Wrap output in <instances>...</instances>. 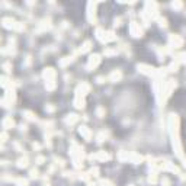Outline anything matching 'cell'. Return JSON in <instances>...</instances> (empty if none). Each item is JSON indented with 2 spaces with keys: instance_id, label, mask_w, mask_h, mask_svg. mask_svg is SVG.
<instances>
[{
  "instance_id": "1",
  "label": "cell",
  "mask_w": 186,
  "mask_h": 186,
  "mask_svg": "<svg viewBox=\"0 0 186 186\" xmlns=\"http://www.w3.org/2000/svg\"><path fill=\"white\" fill-rule=\"evenodd\" d=\"M143 12L146 15H148L151 19H156V18L159 16V7H157V5H156L154 2H147L146 9H144Z\"/></svg>"
},
{
  "instance_id": "2",
  "label": "cell",
  "mask_w": 186,
  "mask_h": 186,
  "mask_svg": "<svg viewBox=\"0 0 186 186\" xmlns=\"http://www.w3.org/2000/svg\"><path fill=\"white\" fill-rule=\"evenodd\" d=\"M129 32H131V35L135 36V38L143 36V29L140 26V23H137V22H131V23H129Z\"/></svg>"
},
{
  "instance_id": "3",
  "label": "cell",
  "mask_w": 186,
  "mask_h": 186,
  "mask_svg": "<svg viewBox=\"0 0 186 186\" xmlns=\"http://www.w3.org/2000/svg\"><path fill=\"white\" fill-rule=\"evenodd\" d=\"M87 18H89V22H92V23L96 22V3L87 5Z\"/></svg>"
},
{
  "instance_id": "4",
  "label": "cell",
  "mask_w": 186,
  "mask_h": 186,
  "mask_svg": "<svg viewBox=\"0 0 186 186\" xmlns=\"http://www.w3.org/2000/svg\"><path fill=\"white\" fill-rule=\"evenodd\" d=\"M138 70L141 73L147 74V76H156L157 74V70L151 66H147V64H138Z\"/></svg>"
},
{
  "instance_id": "5",
  "label": "cell",
  "mask_w": 186,
  "mask_h": 186,
  "mask_svg": "<svg viewBox=\"0 0 186 186\" xmlns=\"http://www.w3.org/2000/svg\"><path fill=\"white\" fill-rule=\"evenodd\" d=\"M99 64H100V55H98V54H93V55H90V58H89V63H87V70H93V68H96Z\"/></svg>"
},
{
  "instance_id": "6",
  "label": "cell",
  "mask_w": 186,
  "mask_h": 186,
  "mask_svg": "<svg viewBox=\"0 0 186 186\" xmlns=\"http://www.w3.org/2000/svg\"><path fill=\"white\" fill-rule=\"evenodd\" d=\"M2 23H3V26L6 28V29H15V26H16L18 22L15 19H12V18H3Z\"/></svg>"
},
{
  "instance_id": "7",
  "label": "cell",
  "mask_w": 186,
  "mask_h": 186,
  "mask_svg": "<svg viewBox=\"0 0 186 186\" xmlns=\"http://www.w3.org/2000/svg\"><path fill=\"white\" fill-rule=\"evenodd\" d=\"M102 160V161H105V160H109L111 159V156L108 153H105V151H99V153H96V154H93L92 156V160Z\"/></svg>"
},
{
  "instance_id": "8",
  "label": "cell",
  "mask_w": 186,
  "mask_h": 186,
  "mask_svg": "<svg viewBox=\"0 0 186 186\" xmlns=\"http://www.w3.org/2000/svg\"><path fill=\"white\" fill-rule=\"evenodd\" d=\"M44 77H45L46 81H51V80L55 79V71H54L51 67H48V68H45V71H44Z\"/></svg>"
},
{
  "instance_id": "9",
  "label": "cell",
  "mask_w": 186,
  "mask_h": 186,
  "mask_svg": "<svg viewBox=\"0 0 186 186\" xmlns=\"http://www.w3.org/2000/svg\"><path fill=\"white\" fill-rule=\"evenodd\" d=\"M79 133L81 134V135H83V137H84V138H86L87 141L92 138V133H90V129H89L87 126H84V125H81V126L79 128Z\"/></svg>"
},
{
  "instance_id": "10",
  "label": "cell",
  "mask_w": 186,
  "mask_h": 186,
  "mask_svg": "<svg viewBox=\"0 0 186 186\" xmlns=\"http://www.w3.org/2000/svg\"><path fill=\"white\" fill-rule=\"evenodd\" d=\"M169 41H170V44H172V45H174V46H182V44H183L182 38H179L177 35H170Z\"/></svg>"
},
{
  "instance_id": "11",
  "label": "cell",
  "mask_w": 186,
  "mask_h": 186,
  "mask_svg": "<svg viewBox=\"0 0 186 186\" xmlns=\"http://www.w3.org/2000/svg\"><path fill=\"white\" fill-rule=\"evenodd\" d=\"M15 125V121L10 118V116H6L5 119H3V128H6V129H9V128H12V126Z\"/></svg>"
},
{
  "instance_id": "12",
  "label": "cell",
  "mask_w": 186,
  "mask_h": 186,
  "mask_svg": "<svg viewBox=\"0 0 186 186\" xmlns=\"http://www.w3.org/2000/svg\"><path fill=\"white\" fill-rule=\"evenodd\" d=\"M121 77H122V73H121V71H113V73H111V76H109V80L113 81V83H116V81L121 80Z\"/></svg>"
},
{
  "instance_id": "13",
  "label": "cell",
  "mask_w": 186,
  "mask_h": 186,
  "mask_svg": "<svg viewBox=\"0 0 186 186\" xmlns=\"http://www.w3.org/2000/svg\"><path fill=\"white\" fill-rule=\"evenodd\" d=\"M16 166L19 167V169H25V167L28 166V157L25 156V157H20L19 160H18V164Z\"/></svg>"
},
{
  "instance_id": "14",
  "label": "cell",
  "mask_w": 186,
  "mask_h": 186,
  "mask_svg": "<svg viewBox=\"0 0 186 186\" xmlns=\"http://www.w3.org/2000/svg\"><path fill=\"white\" fill-rule=\"evenodd\" d=\"M79 121V116L77 115H74V113H71V115H68L66 118V122L67 124H74V122H77Z\"/></svg>"
},
{
  "instance_id": "15",
  "label": "cell",
  "mask_w": 186,
  "mask_h": 186,
  "mask_svg": "<svg viewBox=\"0 0 186 186\" xmlns=\"http://www.w3.org/2000/svg\"><path fill=\"white\" fill-rule=\"evenodd\" d=\"M15 185L16 186H28V179L18 177V179H15Z\"/></svg>"
},
{
  "instance_id": "16",
  "label": "cell",
  "mask_w": 186,
  "mask_h": 186,
  "mask_svg": "<svg viewBox=\"0 0 186 186\" xmlns=\"http://www.w3.org/2000/svg\"><path fill=\"white\" fill-rule=\"evenodd\" d=\"M90 45H92V42H90V41H86V42H84V44H83V48H81V50H80V53H81V54L87 53V51H89V50H90Z\"/></svg>"
},
{
  "instance_id": "17",
  "label": "cell",
  "mask_w": 186,
  "mask_h": 186,
  "mask_svg": "<svg viewBox=\"0 0 186 186\" xmlns=\"http://www.w3.org/2000/svg\"><path fill=\"white\" fill-rule=\"evenodd\" d=\"M45 87H46V90H54V87H55L54 80H51V81H45Z\"/></svg>"
},
{
  "instance_id": "18",
  "label": "cell",
  "mask_w": 186,
  "mask_h": 186,
  "mask_svg": "<svg viewBox=\"0 0 186 186\" xmlns=\"http://www.w3.org/2000/svg\"><path fill=\"white\" fill-rule=\"evenodd\" d=\"M71 61H73V58H71V57H66V60L60 61V66L61 67H66L67 64H68V63H71Z\"/></svg>"
},
{
  "instance_id": "19",
  "label": "cell",
  "mask_w": 186,
  "mask_h": 186,
  "mask_svg": "<svg viewBox=\"0 0 186 186\" xmlns=\"http://www.w3.org/2000/svg\"><path fill=\"white\" fill-rule=\"evenodd\" d=\"M182 6H183V3H182V2H173L172 3L173 9H182Z\"/></svg>"
},
{
  "instance_id": "20",
  "label": "cell",
  "mask_w": 186,
  "mask_h": 186,
  "mask_svg": "<svg viewBox=\"0 0 186 186\" xmlns=\"http://www.w3.org/2000/svg\"><path fill=\"white\" fill-rule=\"evenodd\" d=\"M177 63H186V53H183V54H180L179 57H177Z\"/></svg>"
},
{
  "instance_id": "21",
  "label": "cell",
  "mask_w": 186,
  "mask_h": 186,
  "mask_svg": "<svg viewBox=\"0 0 186 186\" xmlns=\"http://www.w3.org/2000/svg\"><path fill=\"white\" fill-rule=\"evenodd\" d=\"M25 115H26V118L29 121H35V119H36V118H35V115H33L32 112H29V111H26V112H25Z\"/></svg>"
},
{
  "instance_id": "22",
  "label": "cell",
  "mask_w": 186,
  "mask_h": 186,
  "mask_svg": "<svg viewBox=\"0 0 186 186\" xmlns=\"http://www.w3.org/2000/svg\"><path fill=\"white\" fill-rule=\"evenodd\" d=\"M148 182H150V183H156V182H157V177H156V174H150V177H148Z\"/></svg>"
},
{
  "instance_id": "23",
  "label": "cell",
  "mask_w": 186,
  "mask_h": 186,
  "mask_svg": "<svg viewBox=\"0 0 186 186\" xmlns=\"http://www.w3.org/2000/svg\"><path fill=\"white\" fill-rule=\"evenodd\" d=\"M161 185L163 186H170V180L167 179V177H163V179H161Z\"/></svg>"
},
{
  "instance_id": "24",
  "label": "cell",
  "mask_w": 186,
  "mask_h": 186,
  "mask_svg": "<svg viewBox=\"0 0 186 186\" xmlns=\"http://www.w3.org/2000/svg\"><path fill=\"white\" fill-rule=\"evenodd\" d=\"M98 115L102 118V116L105 115V109H103V108H98Z\"/></svg>"
},
{
  "instance_id": "25",
  "label": "cell",
  "mask_w": 186,
  "mask_h": 186,
  "mask_svg": "<svg viewBox=\"0 0 186 186\" xmlns=\"http://www.w3.org/2000/svg\"><path fill=\"white\" fill-rule=\"evenodd\" d=\"M31 177H38V170H36V169H32V170H31Z\"/></svg>"
},
{
  "instance_id": "26",
  "label": "cell",
  "mask_w": 186,
  "mask_h": 186,
  "mask_svg": "<svg viewBox=\"0 0 186 186\" xmlns=\"http://www.w3.org/2000/svg\"><path fill=\"white\" fill-rule=\"evenodd\" d=\"M2 86L7 87V77H2Z\"/></svg>"
},
{
  "instance_id": "27",
  "label": "cell",
  "mask_w": 186,
  "mask_h": 186,
  "mask_svg": "<svg viewBox=\"0 0 186 186\" xmlns=\"http://www.w3.org/2000/svg\"><path fill=\"white\" fill-rule=\"evenodd\" d=\"M159 22H160V26H166V19H164V18H163V19L160 18Z\"/></svg>"
},
{
  "instance_id": "28",
  "label": "cell",
  "mask_w": 186,
  "mask_h": 186,
  "mask_svg": "<svg viewBox=\"0 0 186 186\" xmlns=\"http://www.w3.org/2000/svg\"><path fill=\"white\" fill-rule=\"evenodd\" d=\"M105 54H106V55H112V54H116V51H112V50H105Z\"/></svg>"
},
{
  "instance_id": "29",
  "label": "cell",
  "mask_w": 186,
  "mask_h": 186,
  "mask_svg": "<svg viewBox=\"0 0 186 186\" xmlns=\"http://www.w3.org/2000/svg\"><path fill=\"white\" fill-rule=\"evenodd\" d=\"M36 161H38V164H42V163L45 161V159H44V157H38V159H36Z\"/></svg>"
},
{
  "instance_id": "30",
  "label": "cell",
  "mask_w": 186,
  "mask_h": 186,
  "mask_svg": "<svg viewBox=\"0 0 186 186\" xmlns=\"http://www.w3.org/2000/svg\"><path fill=\"white\" fill-rule=\"evenodd\" d=\"M2 138H3L2 141L5 143V141H6V138H7V134H6V133H3V134H2Z\"/></svg>"
},
{
  "instance_id": "31",
  "label": "cell",
  "mask_w": 186,
  "mask_h": 186,
  "mask_svg": "<svg viewBox=\"0 0 186 186\" xmlns=\"http://www.w3.org/2000/svg\"><path fill=\"white\" fill-rule=\"evenodd\" d=\"M103 81H105L103 77H98V83H103Z\"/></svg>"
},
{
  "instance_id": "32",
  "label": "cell",
  "mask_w": 186,
  "mask_h": 186,
  "mask_svg": "<svg viewBox=\"0 0 186 186\" xmlns=\"http://www.w3.org/2000/svg\"><path fill=\"white\" fill-rule=\"evenodd\" d=\"M46 109H48L50 112H53V111H54V108H53V106H46Z\"/></svg>"
},
{
  "instance_id": "33",
  "label": "cell",
  "mask_w": 186,
  "mask_h": 186,
  "mask_svg": "<svg viewBox=\"0 0 186 186\" xmlns=\"http://www.w3.org/2000/svg\"><path fill=\"white\" fill-rule=\"evenodd\" d=\"M129 186H134V185H129Z\"/></svg>"
}]
</instances>
